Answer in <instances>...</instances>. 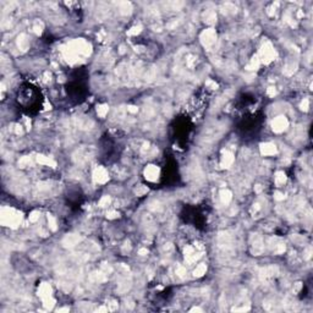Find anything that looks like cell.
Wrapping results in <instances>:
<instances>
[{"mask_svg": "<svg viewBox=\"0 0 313 313\" xmlns=\"http://www.w3.org/2000/svg\"><path fill=\"white\" fill-rule=\"evenodd\" d=\"M21 218V213L16 212L12 208H4L2 212V223L11 228H16L20 224Z\"/></svg>", "mask_w": 313, "mask_h": 313, "instance_id": "obj_1", "label": "cell"}, {"mask_svg": "<svg viewBox=\"0 0 313 313\" xmlns=\"http://www.w3.org/2000/svg\"><path fill=\"white\" fill-rule=\"evenodd\" d=\"M275 56H276V53H275L273 45H272L269 42L264 43V44L262 45V48H261L259 54H258V58H259L261 64H262V62H264V64H269L270 61H273V60L275 59Z\"/></svg>", "mask_w": 313, "mask_h": 313, "instance_id": "obj_2", "label": "cell"}, {"mask_svg": "<svg viewBox=\"0 0 313 313\" xmlns=\"http://www.w3.org/2000/svg\"><path fill=\"white\" fill-rule=\"evenodd\" d=\"M288 126H289V121H288V119L285 116H278L272 122L273 131L276 132V133H280V132L285 131L288 129Z\"/></svg>", "mask_w": 313, "mask_h": 313, "instance_id": "obj_3", "label": "cell"}, {"mask_svg": "<svg viewBox=\"0 0 313 313\" xmlns=\"http://www.w3.org/2000/svg\"><path fill=\"white\" fill-rule=\"evenodd\" d=\"M215 39H216V33L215 31L209 28V29H206L202 32L201 35V42L204 47H210L215 43Z\"/></svg>", "mask_w": 313, "mask_h": 313, "instance_id": "obj_4", "label": "cell"}, {"mask_svg": "<svg viewBox=\"0 0 313 313\" xmlns=\"http://www.w3.org/2000/svg\"><path fill=\"white\" fill-rule=\"evenodd\" d=\"M108 179H109L108 171L103 166H98L93 171V180L97 183H105L108 181Z\"/></svg>", "mask_w": 313, "mask_h": 313, "instance_id": "obj_5", "label": "cell"}, {"mask_svg": "<svg viewBox=\"0 0 313 313\" xmlns=\"http://www.w3.org/2000/svg\"><path fill=\"white\" fill-rule=\"evenodd\" d=\"M144 176L149 181H155L159 176V168L155 165H148L144 169Z\"/></svg>", "mask_w": 313, "mask_h": 313, "instance_id": "obj_6", "label": "cell"}, {"mask_svg": "<svg viewBox=\"0 0 313 313\" xmlns=\"http://www.w3.org/2000/svg\"><path fill=\"white\" fill-rule=\"evenodd\" d=\"M38 295L43 298V301H44V300H47V298H50V297H51V288H50V285H49V284L43 283V284L39 286Z\"/></svg>", "mask_w": 313, "mask_h": 313, "instance_id": "obj_7", "label": "cell"}, {"mask_svg": "<svg viewBox=\"0 0 313 313\" xmlns=\"http://www.w3.org/2000/svg\"><path fill=\"white\" fill-rule=\"evenodd\" d=\"M261 153L263 155H274L276 153V146L273 143H263L261 146Z\"/></svg>", "mask_w": 313, "mask_h": 313, "instance_id": "obj_8", "label": "cell"}, {"mask_svg": "<svg viewBox=\"0 0 313 313\" xmlns=\"http://www.w3.org/2000/svg\"><path fill=\"white\" fill-rule=\"evenodd\" d=\"M80 241H81V237H80L78 235L71 234V235H68V236L64 239V241H62V243H64L66 247H72V246L77 245Z\"/></svg>", "mask_w": 313, "mask_h": 313, "instance_id": "obj_9", "label": "cell"}, {"mask_svg": "<svg viewBox=\"0 0 313 313\" xmlns=\"http://www.w3.org/2000/svg\"><path fill=\"white\" fill-rule=\"evenodd\" d=\"M232 163H234V155H232V153H230V152L226 150V152L223 154V156H222L220 164H222L223 168H229Z\"/></svg>", "mask_w": 313, "mask_h": 313, "instance_id": "obj_10", "label": "cell"}, {"mask_svg": "<svg viewBox=\"0 0 313 313\" xmlns=\"http://www.w3.org/2000/svg\"><path fill=\"white\" fill-rule=\"evenodd\" d=\"M37 160H38V163H41V164H44V165H49V166H56V163L53 160V159H50L49 156H44V155H38L37 156Z\"/></svg>", "mask_w": 313, "mask_h": 313, "instance_id": "obj_11", "label": "cell"}, {"mask_svg": "<svg viewBox=\"0 0 313 313\" xmlns=\"http://www.w3.org/2000/svg\"><path fill=\"white\" fill-rule=\"evenodd\" d=\"M286 182V175L284 171H278L275 175V185L276 186H283Z\"/></svg>", "mask_w": 313, "mask_h": 313, "instance_id": "obj_12", "label": "cell"}, {"mask_svg": "<svg viewBox=\"0 0 313 313\" xmlns=\"http://www.w3.org/2000/svg\"><path fill=\"white\" fill-rule=\"evenodd\" d=\"M17 45H18V48H20L21 50H27V49H28L29 43H28V41H27V38H26L25 35H21V36L18 37V39H17Z\"/></svg>", "mask_w": 313, "mask_h": 313, "instance_id": "obj_13", "label": "cell"}, {"mask_svg": "<svg viewBox=\"0 0 313 313\" xmlns=\"http://www.w3.org/2000/svg\"><path fill=\"white\" fill-rule=\"evenodd\" d=\"M276 272H278V269L275 267H267L261 272V275L264 278H270V276H274L276 274Z\"/></svg>", "mask_w": 313, "mask_h": 313, "instance_id": "obj_14", "label": "cell"}, {"mask_svg": "<svg viewBox=\"0 0 313 313\" xmlns=\"http://www.w3.org/2000/svg\"><path fill=\"white\" fill-rule=\"evenodd\" d=\"M259 65H261L259 58H258V55H256V56L252 58L251 62H249V64L247 65V69H248V70H257V69L259 68Z\"/></svg>", "mask_w": 313, "mask_h": 313, "instance_id": "obj_15", "label": "cell"}, {"mask_svg": "<svg viewBox=\"0 0 313 313\" xmlns=\"http://www.w3.org/2000/svg\"><path fill=\"white\" fill-rule=\"evenodd\" d=\"M220 198H222L223 203L228 204V203L231 201V198H232V196H231V192H230L229 190H223V191L220 192Z\"/></svg>", "mask_w": 313, "mask_h": 313, "instance_id": "obj_16", "label": "cell"}, {"mask_svg": "<svg viewBox=\"0 0 313 313\" xmlns=\"http://www.w3.org/2000/svg\"><path fill=\"white\" fill-rule=\"evenodd\" d=\"M206 272H207V265H206V264H199V265L195 269L193 274H195V276H202V275L206 274Z\"/></svg>", "mask_w": 313, "mask_h": 313, "instance_id": "obj_17", "label": "cell"}, {"mask_svg": "<svg viewBox=\"0 0 313 313\" xmlns=\"http://www.w3.org/2000/svg\"><path fill=\"white\" fill-rule=\"evenodd\" d=\"M108 110H109V108H108V105H105V104H102V105H99V107L97 108V113H98V115H99L100 117H105V115L108 114Z\"/></svg>", "mask_w": 313, "mask_h": 313, "instance_id": "obj_18", "label": "cell"}, {"mask_svg": "<svg viewBox=\"0 0 313 313\" xmlns=\"http://www.w3.org/2000/svg\"><path fill=\"white\" fill-rule=\"evenodd\" d=\"M120 11H121V14H124V15L130 14V12H131V5H130V3H121V4H120Z\"/></svg>", "mask_w": 313, "mask_h": 313, "instance_id": "obj_19", "label": "cell"}, {"mask_svg": "<svg viewBox=\"0 0 313 313\" xmlns=\"http://www.w3.org/2000/svg\"><path fill=\"white\" fill-rule=\"evenodd\" d=\"M18 165H20L21 168L29 166V165H31V158H29V156H23V158H21V159H20Z\"/></svg>", "mask_w": 313, "mask_h": 313, "instance_id": "obj_20", "label": "cell"}, {"mask_svg": "<svg viewBox=\"0 0 313 313\" xmlns=\"http://www.w3.org/2000/svg\"><path fill=\"white\" fill-rule=\"evenodd\" d=\"M48 223H49V228L53 231H55L56 230V220H55V218L50 214H48Z\"/></svg>", "mask_w": 313, "mask_h": 313, "instance_id": "obj_21", "label": "cell"}, {"mask_svg": "<svg viewBox=\"0 0 313 313\" xmlns=\"http://www.w3.org/2000/svg\"><path fill=\"white\" fill-rule=\"evenodd\" d=\"M204 18H206V21L208 23H212V22H214V20H216V16H215V14L213 11H209V12H207L204 15Z\"/></svg>", "mask_w": 313, "mask_h": 313, "instance_id": "obj_22", "label": "cell"}, {"mask_svg": "<svg viewBox=\"0 0 313 313\" xmlns=\"http://www.w3.org/2000/svg\"><path fill=\"white\" fill-rule=\"evenodd\" d=\"M141 29H142L141 26H135V27H132L131 29L127 31V35L129 36H136V35H138L141 32Z\"/></svg>", "mask_w": 313, "mask_h": 313, "instance_id": "obj_23", "label": "cell"}, {"mask_svg": "<svg viewBox=\"0 0 313 313\" xmlns=\"http://www.w3.org/2000/svg\"><path fill=\"white\" fill-rule=\"evenodd\" d=\"M295 70H296V65H294V64H291V65H288L286 68H285V70H284V72L288 75V76H290V75H292L294 72H295Z\"/></svg>", "mask_w": 313, "mask_h": 313, "instance_id": "obj_24", "label": "cell"}, {"mask_svg": "<svg viewBox=\"0 0 313 313\" xmlns=\"http://www.w3.org/2000/svg\"><path fill=\"white\" fill-rule=\"evenodd\" d=\"M38 219H39V212L35 210V212L31 213V215H29V222L31 223H36Z\"/></svg>", "mask_w": 313, "mask_h": 313, "instance_id": "obj_25", "label": "cell"}, {"mask_svg": "<svg viewBox=\"0 0 313 313\" xmlns=\"http://www.w3.org/2000/svg\"><path fill=\"white\" fill-rule=\"evenodd\" d=\"M147 191H148V189H147V187H144V186H138L137 189H136V193H137V196H142V195L147 193Z\"/></svg>", "mask_w": 313, "mask_h": 313, "instance_id": "obj_26", "label": "cell"}, {"mask_svg": "<svg viewBox=\"0 0 313 313\" xmlns=\"http://www.w3.org/2000/svg\"><path fill=\"white\" fill-rule=\"evenodd\" d=\"M109 203H110V197H109V196H104V197L99 201V206H100V207H107Z\"/></svg>", "mask_w": 313, "mask_h": 313, "instance_id": "obj_27", "label": "cell"}, {"mask_svg": "<svg viewBox=\"0 0 313 313\" xmlns=\"http://www.w3.org/2000/svg\"><path fill=\"white\" fill-rule=\"evenodd\" d=\"M308 107H309V100L306 98V99H303V102L301 103V109L306 111V110H308Z\"/></svg>", "mask_w": 313, "mask_h": 313, "instance_id": "obj_28", "label": "cell"}, {"mask_svg": "<svg viewBox=\"0 0 313 313\" xmlns=\"http://www.w3.org/2000/svg\"><path fill=\"white\" fill-rule=\"evenodd\" d=\"M42 28H43V25H42V23H38V22H36V26H35L36 33L41 35V33H42Z\"/></svg>", "mask_w": 313, "mask_h": 313, "instance_id": "obj_29", "label": "cell"}, {"mask_svg": "<svg viewBox=\"0 0 313 313\" xmlns=\"http://www.w3.org/2000/svg\"><path fill=\"white\" fill-rule=\"evenodd\" d=\"M117 212H115V210H111V212H109L108 214H107V216L109 218V219H115V218H117Z\"/></svg>", "mask_w": 313, "mask_h": 313, "instance_id": "obj_30", "label": "cell"}, {"mask_svg": "<svg viewBox=\"0 0 313 313\" xmlns=\"http://www.w3.org/2000/svg\"><path fill=\"white\" fill-rule=\"evenodd\" d=\"M176 274H179L180 276H183V275L186 274V269H185V268H182V267H179V268H177V270H176Z\"/></svg>", "mask_w": 313, "mask_h": 313, "instance_id": "obj_31", "label": "cell"}, {"mask_svg": "<svg viewBox=\"0 0 313 313\" xmlns=\"http://www.w3.org/2000/svg\"><path fill=\"white\" fill-rule=\"evenodd\" d=\"M127 111H130V113H137V108L133 107V105H130V107H127Z\"/></svg>", "mask_w": 313, "mask_h": 313, "instance_id": "obj_32", "label": "cell"}, {"mask_svg": "<svg viewBox=\"0 0 313 313\" xmlns=\"http://www.w3.org/2000/svg\"><path fill=\"white\" fill-rule=\"evenodd\" d=\"M301 288H302V284H301V283H296V285H295V289H294V291H295V292H298V291L301 290Z\"/></svg>", "mask_w": 313, "mask_h": 313, "instance_id": "obj_33", "label": "cell"}, {"mask_svg": "<svg viewBox=\"0 0 313 313\" xmlns=\"http://www.w3.org/2000/svg\"><path fill=\"white\" fill-rule=\"evenodd\" d=\"M275 199H278V201H281V199H284V196L281 195L280 192H276V193H275Z\"/></svg>", "mask_w": 313, "mask_h": 313, "instance_id": "obj_34", "label": "cell"}, {"mask_svg": "<svg viewBox=\"0 0 313 313\" xmlns=\"http://www.w3.org/2000/svg\"><path fill=\"white\" fill-rule=\"evenodd\" d=\"M268 94H269V96H274V94H275V89H274L273 87H270V88L268 89Z\"/></svg>", "mask_w": 313, "mask_h": 313, "instance_id": "obj_35", "label": "cell"}, {"mask_svg": "<svg viewBox=\"0 0 313 313\" xmlns=\"http://www.w3.org/2000/svg\"><path fill=\"white\" fill-rule=\"evenodd\" d=\"M115 308H116V303H115V302H111V303H110V309L113 311V309H115Z\"/></svg>", "mask_w": 313, "mask_h": 313, "instance_id": "obj_36", "label": "cell"}, {"mask_svg": "<svg viewBox=\"0 0 313 313\" xmlns=\"http://www.w3.org/2000/svg\"><path fill=\"white\" fill-rule=\"evenodd\" d=\"M140 253H141L142 256H144V255L147 253V249H140Z\"/></svg>", "mask_w": 313, "mask_h": 313, "instance_id": "obj_37", "label": "cell"}]
</instances>
